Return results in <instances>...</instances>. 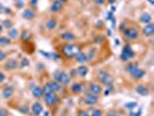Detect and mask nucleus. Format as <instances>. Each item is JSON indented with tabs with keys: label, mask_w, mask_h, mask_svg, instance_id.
I'll return each mask as SVG.
<instances>
[{
	"label": "nucleus",
	"mask_w": 154,
	"mask_h": 116,
	"mask_svg": "<svg viewBox=\"0 0 154 116\" xmlns=\"http://www.w3.org/2000/svg\"><path fill=\"white\" fill-rule=\"evenodd\" d=\"M45 27H46L48 30H52V29H54V28L57 27V21H56L54 19H51V20H49V21L46 22Z\"/></svg>",
	"instance_id": "25"
},
{
	"label": "nucleus",
	"mask_w": 154,
	"mask_h": 116,
	"mask_svg": "<svg viewBox=\"0 0 154 116\" xmlns=\"http://www.w3.org/2000/svg\"><path fill=\"white\" fill-rule=\"evenodd\" d=\"M96 27H102V22H99V23H96Z\"/></svg>",
	"instance_id": "52"
},
{
	"label": "nucleus",
	"mask_w": 154,
	"mask_h": 116,
	"mask_svg": "<svg viewBox=\"0 0 154 116\" xmlns=\"http://www.w3.org/2000/svg\"><path fill=\"white\" fill-rule=\"evenodd\" d=\"M107 35H108V36H110V35H111V32H110V29H108V32H107Z\"/></svg>",
	"instance_id": "51"
},
{
	"label": "nucleus",
	"mask_w": 154,
	"mask_h": 116,
	"mask_svg": "<svg viewBox=\"0 0 154 116\" xmlns=\"http://www.w3.org/2000/svg\"><path fill=\"white\" fill-rule=\"evenodd\" d=\"M30 5L34 6V7H36V6H37V0H30Z\"/></svg>",
	"instance_id": "45"
},
{
	"label": "nucleus",
	"mask_w": 154,
	"mask_h": 116,
	"mask_svg": "<svg viewBox=\"0 0 154 116\" xmlns=\"http://www.w3.org/2000/svg\"><path fill=\"white\" fill-rule=\"evenodd\" d=\"M59 1H60V3H66L67 0H59Z\"/></svg>",
	"instance_id": "55"
},
{
	"label": "nucleus",
	"mask_w": 154,
	"mask_h": 116,
	"mask_svg": "<svg viewBox=\"0 0 154 116\" xmlns=\"http://www.w3.org/2000/svg\"><path fill=\"white\" fill-rule=\"evenodd\" d=\"M143 34H144L145 36H147V37H149V36H152V35L154 34V24H153L152 22L148 23V24H146V26L144 27Z\"/></svg>",
	"instance_id": "14"
},
{
	"label": "nucleus",
	"mask_w": 154,
	"mask_h": 116,
	"mask_svg": "<svg viewBox=\"0 0 154 116\" xmlns=\"http://www.w3.org/2000/svg\"><path fill=\"white\" fill-rule=\"evenodd\" d=\"M125 26H126V23H125V22H124V23H122V24L119 26V30H120L122 33H123V32H124V30H125V29L128 28V27L125 28Z\"/></svg>",
	"instance_id": "41"
},
{
	"label": "nucleus",
	"mask_w": 154,
	"mask_h": 116,
	"mask_svg": "<svg viewBox=\"0 0 154 116\" xmlns=\"http://www.w3.org/2000/svg\"><path fill=\"white\" fill-rule=\"evenodd\" d=\"M126 71L131 74V77H132L133 79H141V78H144L145 74H146V72H145L143 69L138 67L137 64H129V65L126 66Z\"/></svg>",
	"instance_id": "2"
},
{
	"label": "nucleus",
	"mask_w": 154,
	"mask_h": 116,
	"mask_svg": "<svg viewBox=\"0 0 154 116\" xmlns=\"http://www.w3.org/2000/svg\"><path fill=\"white\" fill-rule=\"evenodd\" d=\"M148 1H149V3H151V4L153 5V0H148Z\"/></svg>",
	"instance_id": "57"
},
{
	"label": "nucleus",
	"mask_w": 154,
	"mask_h": 116,
	"mask_svg": "<svg viewBox=\"0 0 154 116\" xmlns=\"http://www.w3.org/2000/svg\"><path fill=\"white\" fill-rule=\"evenodd\" d=\"M53 78H54L56 81H58L61 85H69L70 84V80H71L70 76L66 72L60 71V70H57V71L53 72Z\"/></svg>",
	"instance_id": "3"
},
{
	"label": "nucleus",
	"mask_w": 154,
	"mask_h": 116,
	"mask_svg": "<svg viewBox=\"0 0 154 116\" xmlns=\"http://www.w3.org/2000/svg\"><path fill=\"white\" fill-rule=\"evenodd\" d=\"M22 18L26 20H33L35 18V12L33 9H24L22 12Z\"/></svg>",
	"instance_id": "18"
},
{
	"label": "nucleus",
	"mask_w": 154,
	"mask_h": 116,
	"mask_svg": "<svg viewBox=\"0 0 154 116\" xmlns=\"http://www.w3.org/2000/svg\"><path fill=\"white\" fill-rule=\"evenodd\" d=\"M52 88H51V86H50V82H46L44 86H43V94L46 95V94H50L52 93Z\"/></svg>",
	"instance_id": "27"
},
{
	"label": "nucleus",
	"mask_w": 154,
	"mask_h": 116,
	"mask_svg": "<svg viewBox=\"0 0 154 116\" xmlns=\"http://www.w3.org/2000/svg\"><path fill=\"white\" fill-rule=\"evenodd\" d=\"M19 30L16 28H11V29H8V37L9 38H13V40H15V38H17L19 37Z\"/></svg>",
	"instance_id": "23"
},
{
	"label": "nucleus",
	"mask_w": 154,
	"mask_h": 116,
	"mask_svg": "<svg viewBox=\"0 0 154 116\" xmlns=\"http://www.w3.org/2000/svg\"><path fill=\"white\" fill-rule=\"evenodd\" d=\"M16 7L17 8H22L23 7V3L21 1V0H17V1H16Z\"/></svg>",
	"instance_id": "43"
},
{
	"label": "nucleus",
	"mask_w": 154,
	"mask_h": 116,
	"mask_svg": "<svg viewBox=\"0 0 154 116\" xmlns=\"http://www.w3.org/2000/svg\"><path fill=\"white\" fill-rule=\"evenodd\" d=\"M50 86H51V88H52V91H53L54 93L60 92L61 90H63V85L59 84V82H58V81H56V80L50 81Z\"/></svg>",
	"instance_id": "19"
},
{
	"label": "nucleus",
	"mask_w": 154,
	"mask_h": 116,
	"mask_svg": "<svg viewBox=\"0 0 154 116\" xmlns=\"http://www.w3.org/2000/svg\"><path fill=\"white\" fill-rule=\"evenodd\" d=\"M51 58L54 59V61H58V59H60V55L56 53V52H51Z\"/></svg>",
	"instance_id": "35"
},
{
	"label": "nucleus",
	"mask_w": 154,
	"mask_h": 116,
	"mask_svg": "<svg viewBox=\"0 0 154 116\" xmlns=\"http://www.w3.org/2000/svg\"><path fill=\"white\" fill-rule=\"evenodd\" d=\"M0 116H8V111L5 108H0Z\"/></svg>",
	"instance_id": "37"
},
{
	"label": "nucleus",
	"mask_w": 154,
	"mask_h": 116,
	"mask_svg": "<svg viewBox=\"0 0 154 116\" xmlns=\"http://www.w3.org/2000/svg\"><path fill=\"white\" fill-rule=\"evenodd\" d=\"M134 57V51L133 49L131 48V45L126 44L122 50V53H120V59L123 62H126V61H130Z\"/></svg>",
	"instance_id": "5"
},
{
	"label": "nucleus",
	"mask_w": 154,
	"mask_h": 116,
	"mask_svg": "<svg viewBox=\"0 0 154 116\" xmlns=\"http://www.w3.org/2000/svg\"><path fill=\"white\" fill-rule=\"evenodd\" d=\"M14 94V88L13 86H6L3 90V98L4 99H11Z\"/></svg>",
	"instance_id": "15"
},
{
	"label": "nucleus",
	"mask_w": 154,
	"mask_h": 116,
	"mask_svg": "<svg viewBox=\"0 0 154 116\" xmlns=\"http://www.w3.org/2000/svg\"><path fill=\"white\" fill-rule=\"evenodd\" d=\"M103 38H104L103 36H96L94 42H95V43H102V42H103Z\"/></svg>",
	"instance_id": "38"
},
{
	"label": "nucleus",
	"mask_w": 154,
	"mask_h": 116,
	"mask_svg": "<svg viewBox=\"0 0 154 116\" xmlns=\"http://www.w3.org/2000/svg\"><path fill=\"white\" fill-rule=\"evenodd\" d=\"M102 110L101 109H95V110H93V113L90 114V116H102Z\"/></svg>",
	"instance_id": "33"
},
{
	"label": "nucleus",
	"mask_w": 154,
	"mask_h": 116,
	"mask_svg": "<svg viewBox=\"0 0 154 116\" xmlns=\"http://www.w3.org/2000/svg\"><path fill=\"white\" fill-rule=\"evenodd\" d=\"M6 57H7V53L3 50H0V62H3L4 59H6Z\"/></svg>",
	"instance_id": "34"
},
{
	"label": "nucleus",
	"mask_w": 154,
	"mask_h": 116,
	"mask_svg": "<svg viewBox=\"0 0 154 116\" xmlns=\"http://www.w3.org/2000/svg\"><path fill=\"white\" fill-rule=\"evenodd\" d=\"M115 1H116V0H108V3H109V4H111V5H112Z\"/></svg>",
	"instance_id": "50"
},
{
	"label": "nucleus",
	"mask_w": 154,
	"mask_h": 116,
	"mask_svg": "<svg viewBox=\"0 0 154 116\" xmlns=\"http://www.w3.org/2000/svg\"><path fill=\"white\" fill-rule=\"evenodd\" d=\"M111 19H112V12L107 14V20H111Z\"/></svg>",
	"instance_id": "46"
},
{
	"label": "nucleus",
	"mask_w": 154,
	"mask_h": 116,
	"mask_svg": "<svg viewBox=\"0 0 154 116\" xmlns=\"http://www.w3.org/2000/svg\"><path fill=\"white\" fill-rule=\"evenodd\" d=\"M78 116H89V113L86 110H81V111H79Z\"/></svg>",
	"instance_id": "39"
},
{
	"label": "nucleus",
	"mask_w": 154,
	"mask_h": 116,
	"mask_svg": "<svg viewBox=\"0 0 154 116\" xmlns=\"http://www.w3.org/2000/svg\"><path fill=\"white\" fill-rule=\"evenodd\" d=\"M139 22L145 23V24L151 23V22H152V16H151V14H148V13H143V14L140 15V18H139Z\"/></svg>",
	"instance_id": "21"
},
{
	"label": "nucleus",
	"mask_w": 154,
	"mask_h": 116,
	"mask_svg": "<svg viewBox=\"0 0 154 116\" xmlns=\"http://www.w3.org/2000/svg\"><path fill=\"white\" fill-rule=\"evenodd\" d=\"M30 65V62L28 58H22L21 59V63H20V67L21 69H24V67H28Z\"/></svg>",
	"instance_id": "29"
},
{
	"label": "nucleus",
	"mask_w": 154,
	"mask_h": 116,
	"mask_svg": "<svg viewBox=\"0 0 154 116\" xmlns=\"http://www.w3.org/2000/svg\"><path fill=\"white\" fill-rule=\"evenodd\" d=\"M99 101V96L93 94V93H87L85 96H83V102L87 105V106H94L96 105Z\"/></svg>",
	"instance_id": "8"
},
{
	"label": "nucleus",
	"mask_w": 154,
	"mask_h": 116,
	"mask_svg": "<svg viewBox=\"0 0 154 116\" xmlns=\"http://www.w3.org/2000/svg\"><path fill=\"white\" fill-rule=\"evenodd\" d=\"M58 100H59V98H58V95H57L54 92L44 95V101H45V105H46L48 107H52V106H54V105L58 102Z\"/></svg>",
	"instance_id": "7"
},
{
	"label": "nucleus",
	"mask_w": 154,
	"mask_h": 116,
	"mask_svg": "<svg viewBox=\"0 0 154 116\" xmlns=\"http://www.w3.org/2000/svg\"><path fill=\"white\" fill-rule=\"evenodd\" d=\"M94 3L96 5H103L104 4V0H94Z\"/></svg>",
	"instance_id": "44"
},
{
	"label": "nucleus",
	"mask_w": 154,
	"mask_h": 116,
	"mask_svg": "<svg viewBox=\"0 0 154 116\" xmlns=\"http://www.w3.org/2000/svg\"><path fill=\"white\" fill-rule=\"evenodd\" d=\"M30 38H32V35H30V33L29 32H27V30H23L22 33H21V40L24 42H27V41H29Z\"/></svg>",
	"instance_id": "28"
},
{
	"label": "nucleus",
	"mask_w": 154,
	"mask_h": 116,
	"mask_svg": "<svg viewBox=\"0 0 154 116\" xmlns=\"http://www.w3.org/2000/svg\"><path fill=\"white\" fill-rule=\"evenodd\" d=\"M1 32H3V24L0 23V34H1Z\"/></svg>",
	"instance_id": "53"
},
{
	"label": "nucleus",
	"mask_w": 154,
	"mask_h": 116,
	"mask_svg": "<svg viewBox=\"0 0 154 116\" xmlns=\"http://www.w3.org/2000/svg\"><path fill=\"white\" fill-rule=\"evenodd\" d=\"M77 71H78V76H80V77H86L87 73H88V67L85 66V65H81L80 67H78Z\"/></svg>",
	"instance_id": "24"
},
{
	"label": "nucleus",
	"mask_w": 154,
	"mask_h": 116,
	"mask_svg": "<svg viewBox=\"0 0 154 116\" xmlns=\"http://www.w3.org/2000/svg\"><path fill=\"white\" fill-rule=\"evenodd\" d=\"M50 9H51L52 13H58V12H60L61 9H63V3H60L59 0H56V1L52 3Z\"/></svg>",
	"instance_id": "16"
},
{
	"label": "nucleus",
	"mask_w": 154,
	"mask_h": 116,
	"mask_svg": "<svg viewBox=\"0 0 154 116\" xmlns=\"http://www.w3.org/2000/svg\"><path fill=\"white\" fill-rule=\"evenodd\" d=\"M98 79H99L100 82L104 84L106 86H107V85H111L112 81H114V78L111 77V74L108 73L107 71H103V70L99 71V73H98Z\"/></svg>",
	"instance_id": "6"
},
{
	"label": "nucleus",
	"mask_w": 154,
	"mask_h": 116,
	"mask_svg": "<svg viewBox=\"0 0 154 116\" xmlns=\"http://www.w3.org/2000/svg\"><path fill=\"white\" fill-rule=\"evenodd\" d=\"M49 115H50V113L49 111H45V116H49Z\"/></svg>",
	"instance_id": "56"
},
{
	"label": "nucleus",
	"mask_w": 154,
	"mask_h": 116,
	"mask_svg": "<svg viewBox=\"0 0 154 116\" xmlns=\"http://www.w3.org/2000/svg\"><path fill=\"white\" fill-rule=\"evenodd\" d=\"M4 13H6V14H11V9L9 8H6V7H4Z\"/></svg>",
	"instance_id": "47"
},
{
	"label": "nucleus",
	"mask_w": 154,
	"mask_h": 116,
	"mask_svg": "<svg viewBox=\"0 0 154 116\" xmlns=\"http://www.w3.org/2000/svg\"><path fill=\"white\" fill-rule=\"evenodd\" d=\"M5 79H6L5 74H4L3 72H0V84H1V82H4V81H5Z\"/></svg>",
	"instance_id": "42"
},
{
	"label": "nucleus",
	"mask_w": 154,
	"mask_h": 116,
	"mask_svg": "<svg viewBox=\"0 0 154 116\" xmlns=\"http://www.w3.org/2000/svg\"><path fill=\"white\" fill-rule=\"evenodd\" d=\"M17 65H19V64H17V61H16V59H13V58H11V59H8V61L6 62L4 69L7 70V71H12V70H15V69L17 67Z\"/></svg>",
	"instance_id": "12"
},
{
	"label": "nucleus",
	"mask_w": 154,
	"mask_h": 116,
	"mask_svg": "<svg viewBox=\"0 0 154 116\" xmlns=\"http://www.w3.org/2000/svg\"><path fill=\"white\" fill-rule=\"evenodd\" d=\"M61 53H63L67 59L74 58L79 52H80V47L77 44H72V43H66L64 45H61Z\"/></svg>",
	"instance_id": "1"
},
{
	"label": "nucleus",
	"mask_w": 154,
	"mask_h": 116,
	"mask_svg": "<svg viewBox=\"0 0 154 116\" xmlns=\"http://www.w3.org/2000/svg\"><path fill=\"white\" fill-rule=\"evenodd\" d=\"M74 58H75V61H77L79 64H83V63L88 62V61H87V55H86L85 52H82V51H80Z\"/></svg>",
	"instance_id": "20"
},
{
	"label": "nucleus",
	"mask_w": 154,
	"mask_h": 116,
	"mask_svg": "<svg viewBox=\"0 0 154 116\" xmlns=\"http://www.w3.org/2000/svg\"><path fill=\"white\" fill-rule=\"evenodd\" d=\"M88 88H89L90 93H93L95 95H99L102 92V87L99 84H95V82H90L89 86H88Z\"/></svg>",
	"instance_id": "10"
},
{
	"label": "nucleus",
	"mask_w": 154,
	"mask_h": 116,
	"mask_svg": "<svg viewBox=\"0 0 154 116\" xmlns=\"http://www.w3.org/2000/svg\"><path fill=\"white\" fill-rule=\"evenodd\" d=\"M3 9H4V6L1 5V3H0V11H3Z\"/></svg>",
	"instance_id": "54"
},
{
	"label": "nucleus",
	"mask_w": 154,
	"mask_h": 116,
	"mask_svg": "<svg viewBox=\"0 0 154 116\" xmlns=\"http://www.w3.org/2000/svg\"><path fill=\"white\" fill-rule=\"evenodd\" d=\"M123 35H124V37L128 41H136L139 37V32L137 30V28H134V27H129V28L125 29L124 32H123Z\"/></svg>",
	"instance_id": "4"
},
{
	"label": "nucleus",
	"mask_w": 154,
	"mask_h": 116,
	"mask_svg": "<svg viewBox=\"0 0 154 116\" xmlns=\"http://www.w3.org/2000/svg\"><path fill=\"white\" fill-rule=\"evenodd\" d=\"M59 37L63 40V41L67 42V43H71V42H73V41H75V35H74L73 33H70V32L61 33V34L59 35Z\"/></svg>",
	"instance_id": "9"
},
{
	"label": "nucleus",
	"mask_w": 154,
	"mask_h": 116,
	"mask_svg": "<svg viewBox=\"0 0 154 116\" xmlns=\"http://www.w3.org/2000/svg\"><path fill=\"white\" fill-rule=\"evenodd\" d=\"M115 44H116V45H119V41H118V38L115 40Z\"/></svg>",
	"instance_id": "49"
},
{
	"label": "nucleus",
	"mask_w": 154,
	"mask_h": 116,
	"mask_svg": "<svg viewBox=\"0 0 154 116\" xmlns=\"http://www.w3.org/2000/svg\"><path fill=\"white\" fill-rule=\"evenodd\" d=\"M1 24H3V28H6V29H11L13 27V22L11 20H4Z\"/></svg>",
	"instance_id": "30"
},
{
	"label": "nucleus",
	"mask_w": 154,
	"mask_h": 116,
	"mask_svg": "<svg viewBox=\"0 0 154 116\" xmlns=\"http://www.w3.org/2000/svg\"><path fill=\"white\" fill-rule=\"evenodd\" d=\"M137 106H138V103H137V102H134V101L126 102V103L124 105V107H125V108H128V109H133V108H137Z\"/></svg>",
	"instance_id": "31"
},
{
	"label": "nucleus",
	"mask_w": 154,
	"mask_h": 116,
	"mask_svg": "<svg viewBox=\"0 0 154 116\" xmlns=\"http://www.w3.org/2000/svg\"><path fill=\"white\" fill-rule=\"evenodd\" d=\"M134 90H136V92H137L140 96H147V95L149 94V90L147 88L146 86H144V85H137Z\"/></svg>",
	"instance_id": "11"
},
{
	"label": "nucleus",
	"mask_w": 154,
	"mask_h": 116,
	"mask_svg": "<svg viewBox=\"0 0 154 116\" xmlns=\"http://www.w3.org/2000/svg\"><path fill=\"white\" fill-rule=\"evenodd\" d=\"M19 111L20 113H22V114H28V111H29V108H28V106H21L20 108H19Z\"/></svg>",
	"instance_id": "32"
},
{
	"label": "nucleus",
	"mask_w": 154,
	"mask_h": 116,
	"mask_svg": "<svg viewBox=\"0 0 154 116\" xmlns=\"http://www.w3.org/2000/svg\"><path fill=\"white\" fill-rule=\"evenodd\" d=\"M32 111L35 116H40L43 113V106L40 102H34L32 106Z\"/></svg>",
	"instance_id": "13"
},
{
	"label": "nucleus",
	"mask_w": 154,
	"mask_h": 116,
	"mask_svg": "<svg viewBox=\"0 0 154 116\" xmlns=\"http://www.w3.org/2000/svg\"><path fill=\"white\" fill-rule=\"evenodd\" d=\"M109 94H110V90H108V88H107V91L104 92V95H106V96H108Z\"/></svg>",
	"instance_id": "48"
},
{
	"label": "nucleus",
	"mask_w": 154,
	"mask_h": 116,
	"mask_svg": "<svg viewBox=\"0 0 154 116\" xmlns=\"http://www.w3.org/2000/svg\"><path fill=\"white\" fill-rule=\"evenodd\" d=\"M12 43V40L9 37H4V36H0V45L1 47H6V45H9Z\"/></svg>",
	"instance_id": "26"
},
{
	"label": "nucleus",
	"mask_w": 154,
	"mask_h": 116,
	"mask_svg": "<svg viewBox=\"0 0 154 116\" xmlns=\"http://www.w3.org/2000/svg\"><path fill=\"white\" fill-rule=\"evenodd\" d=\"M32 93H33V96L34 98H36V99H41V98H43V88L41 86H35L34 88L32 90Z\"/></svg>",
	"instance_id": "17"
},
{
	"label": "nucleus",
	"mask_w": 154,
	"mask_h": 116,
	"mask_svg": "<svg viewBox=\"0 0 154 116\" xmlns=\"http://www.w3.org/2000/svg\"><path fill=\"white\" fill-rule=\"evenodd\" d=\"M82 90H83V87H82V84H80V82H74V84L71 85V91L75 94L81 93Z\"/></svg>",
	"instance_id": "22"
},
{
	"label": "nucleus",
	"mask_w": 154,
	"mask_h": 116,
	"mask_svg": "<svg viewBox=\"0 0 154 116\" xmlns=\"http://www.w3.org/2000/svg\"><path fill=\"white\" fill-rule=\"evenodd\" d=\"M130 116H141V109H139V111H137V113L131 111L130 113Z\"/></svg>",
	"instance_id": "40"
},
{
	"label": "nucleus",
	"mask_w": 154,
	"mask_h": 116,
	"mask_svg": "<svg viewBox=\"0 0 154 116\" xmlns=\"http://www.w3.org/2000/svg\"><path fill=\"white\" fill-rule=\"evenodd\" d=\"M40 53L42 55V56H44L45 58H48V59H51V53H49V52H45V51H40Z\"/></svg>",
	"instance_id": "36"
}]
</instances>
